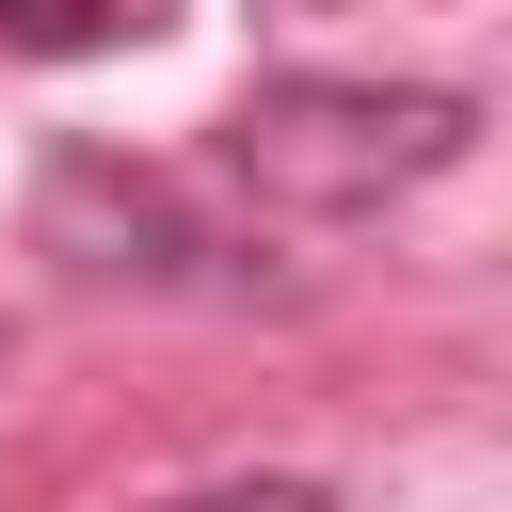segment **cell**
I'll use <instances>...</instances> for the list:
<instances>
[{"mask_svg": "<svg viewBox=\"0 0 512 512\" xmlns=\"http://www.w3.org/2000/svg\"><path fill=\"white\" fill-rule=\"evenodd\" d=\"M464 144H480V96H448V80H256V96L224 112L240 192L320 208V224H352V208L448 176Z\"/></svg>", "mask_w": 512, "mask_h": 512, "instance_id": "1", "label": "cell"}, {"mask_svg": "<svg viewBox=\"0 0 512 512\" xmlns=\"http://www.w3.org/2000/svg\"><path fill=\"white\" fill-rule=\"evenodd\" d=\"M48 240L80 256V272H144V288H176L208 240L176 224V192H144V176H112V160H64L48 176Z\"/></svg>", "mask_w": 512, "mask_h": 512, "instance_id": "2", "label": "cell"}, {"mask_svg": "<svg viewBox=\"0 0 512 512\" xmlns=\"http://www.w3.org/2000/svg\"><path fill=\"white\" fill-rule=\"evenodd\" d=\"M160 0H0V48H32V64H96V48H128Z\"/></svg>", "mask_w": 512, "mask_h": 512, "instance_id": "3", "label": "cell"}]
</instances>
